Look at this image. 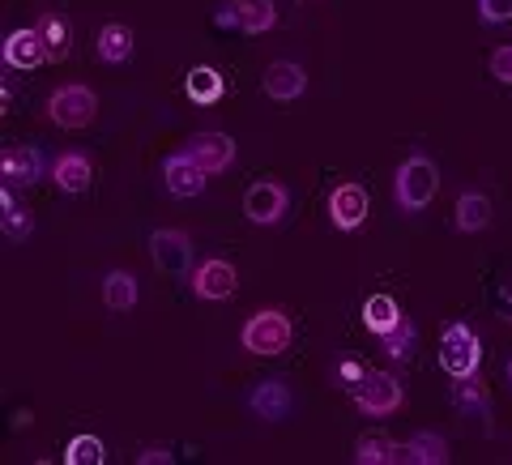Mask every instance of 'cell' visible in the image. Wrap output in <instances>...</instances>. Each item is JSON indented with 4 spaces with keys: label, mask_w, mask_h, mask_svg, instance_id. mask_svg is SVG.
Instances as JSON below:
<instances>
[{
    "label": "cell",
    "mask_w": 512,
    "mask_h": 465,
    "mask_svg": "<svg viewBox=\"0 0 512 465\" xmlns=\"http://www.w3.org/2000/svg\"><path fill=\"white\" fill-rule=\"evenodd\" d=\"M436 188H440V171L427 154H410L406 163L393 171V197L406 214L427 210L431 197H436Z\"/></svg>",
    "instance_id": "cell-1"
},
{
    "label": "cell",
    "mask_w": 512,
    "mask_h": 465,
    "mask_svg": "<svg viewBox=\"0 0 512 465\" xmlns=\"http://www.w3.org/2000/svg\"><path fill=\"white\" fill-rule=\"evenodd\" d=\"M244 350H252V355H261V359H269V355H282L286 346H291V338H295V329H291V316L286 312H278V308H261V312H252L248 316V325H244Z\"/></svg>",
    "instance_id": "cell-2"
},
{
    "label": "cell",
    "mask_w": 512,
    "mask_h": 465,
    "mask_svg": "<svg viewBox=\"0 0 512 465\" xmlns=\"http://www.w3.org/2000/svg\"><path fill=\"white\" fill-rule=\"evenodd\" d=\"M478 363H483V342H478V333L466 325V320H453V325L440 333V367L453 380H461V376H474Z\"/></svg>",
    "instance_id": "cell-3"
},
{
    "label": "cell",
    "mask_w": 512,
    "mask_h": 465,
    "mask_svg": "<svg viewBox=\"0 0 512 465\" xmlns=\"http://www.w3.org/2000/svg\"><path fill=\"white\" fill-rule=\"evenodd\" d=\"M355 406L367 419H384V414L402 410V384L393 372H367V380L355 389Z\"/></svg>",
    "instance_id": "cell-4"
},
{
    "label": "cell",
    "mask_w": 512,
    "mask_h": 465,
    "mask_svg": "<svg viewBox=\"0 0 512 465\" xmlns=\"http://www.w3.org/2000/svg\"><path fill=\"white\" fill-rule=\"evenodd\" d=\"M99 111V99H94L90 86H60L52 99H47V116L60 128H86Z\"/></svg>",
    "instance_id": "cell-5"
},
{
    "label": "cell",
    "mask_w": 512,
    "mask_h": 465,
    "mask_svg": "<svg viewBox=\"0 0 512 465\" xmlns=\"http://www.w3.org/2000/svg\"><path fill=\"white\" fill-rule=\"evenodd\" d=\"M150 256H154L158 274H171V278L188 274V265H192V239H188V231H180V227L154 231L150 235Z\"/></svg>",
    "instance_id": "cell-6"
},
{
    "label": "cell",
    "mask_w": 512,
    "mask_h": 465,
    "mask_svg": "<svg viewBox=\"0 0 512 465\" xmlns=\"http://www.w3.org/2000/svg\"><path fill=\"white\" fill-rule=\"evenodd\" d=\"M239 286V274L231 261H218V256H210V261H201L197 269H192V295L205 299V303H222L231 299Z\"/></svg>",
    "instance_id": "cell-7"
},
{
    "label": "cell",
    "mask_w": 512,
    "mask_h": 465,
    "mask_svg": "<svg viewBox=\"0 0 512 465\" xmlns=\"http://www.w3.org/2000/svg\"><path fill=\"white\" fill-rule=\"evenodd\" d=\"M286 205H291V192H286L278 180H256L244 197V214L256 222V227H274V222H282Z\"/></svg>",
    "instance_id": "cell-8"
},
{
    "label": "cell",
    "mask_w": 512,
    "mask_h": 465,
    "mask_svg": "<svg viewBox=\"0 0 512 465\" xmlns=\"http://www.w3.org/2000/svg\"><path fill=\"white\" fill-rule=\"evenodd\" d=\"M163 180L171 188V197H201L205 180H210V171H205L188 150H180V154H171L167 163H163Z\"/></svg>",
    "instance_id": "cell-9"
},
{
    "label": "cell",
    "mask_w": 512,
    "mask_h": 465,
    "mask_svg": "<svg viewBox=\"0 0 512 465\" xmlns=\"http://www.w3.org/2000/svg\"><path fill=\"white\" fill-rule=\"evenodd\" d=\"M367 218V188L363 184H338L329 192V222L338 231H359Z\"/></svg>",
    "instance_id": "cell-10"
},
{
    "label": "cell",
    "mask_w": 512,
    "mask_h": 465,
    "mask_svg": "<svg viewBox=\"0 0 512 465\" xmlns=\"http://www.w3.org/2000/svg\"><path fill=\"white\" fill-rule=\"evenodd\" d=\"M0 56H5L9 69H39V64L47 60V43L39 35V26H26V30H13V35L5 39V47H0Z\"/></svg>",
    "instance_id": "cell-11"
},
{
    "label": "cell",
    "mask_w": 512,
    "mask_h": 465,
    "mask_svg": "<svg viewBox=\"0 0 512 465\" xmlns=\"http://www.w3.org/2000/svg\"><path fill=\"white\" fill-rule=\"evenodd\" d=\"M197 163L210 171V175H218V171H227L231 163H235V141L227 137V133H192L188 137V146H184Z\"/></svg>",
    "instance_id": "cell-12"
},
{
    "label": "cell",
    "mask_w": 512,
    "mask_h": 465,
    "mask_svg": "<svg viewBox=\"0 0 512 465\" xmlns=\"http://www.w3.org/2000/svg\"><path fill=\"white\" fill-rule=\"evenodd\" d=\"M248 410L265 423H282L286 414H291V384L286 380H261L248 393Z\"/></svg>",
    "instance_id": "cell-13"
},
{
    "label": "cell",
    "mask_w": 512,
    "mask_h": 465,
    "mask_svg": "<svg viewBox=\"0 0 512 465\" xmlns=\"http://www.w3.org/2000/svg\"><path fill=\"white\" fill-rule=\"evenodd\" d=\"M265 94L269 99H278V103H295L303 90H308V73H303V64L295 60H274L265 69Z\"/></svg>",
    "instance_id": "cell-14"
},
{
    "label": "cell",
    "mask_w": 512,
    "mask_h": 465,
    "mask_svg": "<svg viewBox=\"0 0 512 465\" xmlns=\"http://www.w3.org/2000/svg\"><path fill=\"white\" fill-rule=\"evenodd\" d=\"M43 171H47V163H43L39 146H9L0 154V175H5L9 184H35V180H43Z\"/></svg>",
    "instance_id": "cell-15"
},
{
    "label": "cell",
    "mask_w": 512,
    "mask_h": 465,
    "mask_svg": "<svg viewBox=\"0 0 512 465\" xmlns=\"http://www.w3.org/2000/svg\"><path fill=\"white\" fill-rule=\"evenodd\" d=\"M52 180H56L60 192H86L90 180H94V167H90V158H86V154L64 150L56 163H52Z\"/></svg>",
    "instance_id": "cell-16"
},
{
    "label": "cell",
    "mask_w": 512,
    "mask_h": 465,
    "mask_svg": "<svg viewBox=\"0 0 512 465\" xmlns=\"http://www.w3.org/2000/svg\"><path fill=\"white\" fill-rule=\"evenodd\" d=\"M453 222H457V231H466V235L487 231L491 227V197H487V192H461L457 210H453Z\"/></svg>",
    "instance_id": "cell-17"
},
{
    "label": "cell",
    "mask_w": 512,
    "mask_h": 465,
    "mask_svg": "<svg viewBox=\"0 0 512 465\" xmlns=\"http://www.w3.org/2000/svg\"><path fill=\"white\" fill-rule=\"evenodd\" d=\"M453 406L461 410V414H470V419H491V393H487V384H483V376H461L457 380V389H453Z\"/></svg>",
    "instance_id": "cell-18"
},
{
    "label": "cell",
    "mask_w": 512,
    "mask_h": 465,
    "mask_svg": "<svg viewBox=\"0 0 512 465\" xmlns=\"http://www.w3.org/2000/svg\"><path fill=\"white\" fill-rule=\"evenodd\" d=\"M231 9H235V26L248 30V35H265V30L278 26L274 0H231Z\"/></svg>",
    "instance_id": "cell-19"
},
{
    "label": "cell",
    "mask_w": 512,
    "mask_h": 465,
    "mask_svg": "<svg viewBox=\"0 0 512 465\" xmlns=\"http://www.w3.org/2000/svg\"><path fill=\"white\" fill-rule=\"evenodd\" d=\"M184 90H188V99L197 103V107H210L222 99V90H227V82H222V73L210 69V64H197L188 77H184Z\"/></svg>",
    "instance_id": "cell-20"
},
{
    "label": "cell",
    "mask_w": 512,
    "mask_h": 465,
    "mask_svg": "<svg viewBox=\"0 0 512 465\" xmlns=\"http://www.w3.org/2000/svg\"><path fill=\"white\" fill-rule=\"evenodd\" d=\"M103 303L111 312L137 308V278L128 274V269H111V274L103 278Z\"/></svg>",
    "instance_id": "cell-21"
},
{
    "label": "cell",
    "mask_w": 512,
    "mask_h": 465,
    "mask_svg": "<svg viewBox=\"0 0 512 465\" xmlns=\"http://www.w3.org/2000/svg\"><path fill=\"white\" fill-rule=\"evenodd\" d=\"M128 56H133V30H128L124 22H111L99 30V60L103 64H124Z\"/></svg>",
    "instance_id": "cell-22"
},
{
    "label": "cell",
    "mask_w": 512,
    "mask_h": 465,
    "mask_svg": "<svg viewBox=\"0 0 512 465\" xmlns=\"http://www.w3.org/2000/svg\"><path fill=\"white\" fill-rule=\"evenodd\" d=\"M397 320H402V308H397V299L393 295H372L363 303V325L376 333V338H384Z\"/></svg>",
    "instance_id": "cell-23"
},
{
    "label": "cell",
    "mask_w": 512,
    "mask_h": 465,
    "mask_svg": "<svg viewBox=\"0 0 512 465\" xmlns=\"http://www.w3.org/2000/svg\"><path fill=\"white\" fill-rule=\"evenodd\" d=\"M39 35L47 43V60H64V56H69L73 30H69V22H64L60 13H43V18H39Z\"/></svg>",
    "instance_id": "cell-24"
},
{
    "label": "cell",
    "mask_w": 512,
    "mask_h": 465,
    "mask_svg": "<svg viewBox=\"0 0 512 465\" xmlns=\"http://www.w3.org/2000/svg\"><path fill=\"white\" fill-rule=\"evenodd\" d=\"M0 210H5V214H0V231H5L9 239H26L30 231H35V214L22 210V205L13 201V192H9V188L0 192Z\"/></svg>",
    "instance_id": "cell-25"
},
{
    "label": "cell",
    "mask_w": 512,
    "mask_h": 465,
    "mask_svg": "<svg viewBox=\"0 0 512 465\" xmlns=\"http://www.w3.org/2000/svg\"><path fill=\"white\" fill-rule=\"evenodd\" d=\"M414 338H419V333H414L410 316H402V320H397V325H393V329L380 338V342H384V355L397 359V363H406V359L414 355Z\"/></svg>",
    "instance_id": "cell-26"
},
{
    "label": "cell",
    "mask_w": 512,
    "mask_h": 465,
    "mask_svg": "<svg viewBox=\"0 0 512 465\" xmlns=\"http://www.w3.org/2000/svg\"><path fill=\"white\" fill-rule=\"evenodd\" d=\"M64 461L69 465H103L107 448L99 436H77V440H69V448H64Z\"/></svg>",
    "instance_id": "cell-27"
},
{
    "label": "cell",
    "mask_w": 512,
    "mask_h": 465,
    "mask_svg": "<svg viewBox=\"0 0 512 465\" xmlns=\"http://www.w3.org/2000/svg\"><path fill=\"white\" fill-rule=\"evenodd\" d=\"M410 444H414V465H444L448 461V440L436 436V431H419Z\"/></svg>",
    "instance_id": "cell-28"
},
{
    "label": "cell",
    "mask_w": 512,
    "mask_h": 465,
    "mask_svg": "<svg viewBox=\"0 0 512 465\" xmlns=\"http://www.w3.org/2000/svg\"><path fill=\"white\" fill-rule=\"evenodd\" d=\"M389 448H393L389 436L367 431V436H359V444H355V461L359 465H389Z\"/></svg>",
    "instance_id": "cell-29"
},
{
    "label": "cell",
    "mask_w": 512,
    "mask_h": 465,
    "mask_svg": "<svg viewBox=\"0 0 512 465\" xmlns=\"http://www.w3.org/2000/svg\"><path fill=\"white\" fill-rule=\"evenodd\" d=\"M478 18L487 26H500L512 18V0H478Z\"/></svg>",
    "instance_id": "cell-30"
},
{
    "label": "cell",
    "mask_w": 512,
    "mask_h": 465,
    "mask_svg": "<svg viewBox=\"0 0 512 465\" xmlns=\"http://www.w3.org/2000/svg\"><path fill=\"white\" fill-rule=\"evenodd\" d=\"M333 376H338V380L346 384V389H350V393H355V389H359V384L367 380V367H363L359 359H342V363H338V372H333Z\"/></svg>",
    "instance_id": "cell-31"
},
{
    "label": "cell",
    "mask_w": 512,
    "mask_h": 465,
    "mask_svg": "<svg viewBox=\"0 0 512 465\" xmlns=\"http://www.w3.org/2000/svg\"><path fill=\"white\" fill-rule=\"evenodd\" d=\"M491 77H500L504 86H512V43H504V47H495L491 52Z\"/></svg>",
    "instance_id": "cell-32"
},
{
    "label": "cell",
    "mask_w": 512,
    "mask_h": 465,
    "mask_svg": "<svg viewBox=\"0 0 512 465\" xmlns=\"http://www.w3.org/2000/svg\"><path fill=\"white\" fill-rule=\"evenodd\" d=\"M389 461H393V465H414V444H410V440H406V444H393V448H389Z\"/></svg>",
    "instance_id": "cell-33"
},
{
    "label": "cell",
    "mask_w": 512,
    "mask_h": 465,
    "mask_svg": "<svg viewBox=\"0 0 512 465\" xmlns=\"http://www.w3.org/2000/svg\"><path fill=\"white\" fill-rule=\"evenodd\" d=\"M141 465H167L171 461V448H146V453L137 457Z\"/></svg>",
    "instance_id": "cell-34"
},
{
    "label": "cell",
    "mask_w": 512,
    "mask_h": 465,
    "mask_svg": "<svg viewBox=\"0 0 512 465\" xmlns=\"http://www.w3.org/2000/svg\"><path fill=\"white\" fill-rule=\"evenodd\" d=\"M504 299H508V320H512V291H508V295H504Z\"/></svg>",
    "instance_id": "cell-35"
},
{
    "label": "cell",
    "mask_w": 512,
    "mask_h": 465,
    "mask_svg": "<svg viewBox=\"0 0 512 465\" xmlns=\"http://www.w3.org/2000/svg\"><path fill=\"white\" fill-rule=\"evenodd\" d=\"M508 380H512V359H508Z\"/></svg>",
    "instance_id": "cell-36"
}]
</instances>
